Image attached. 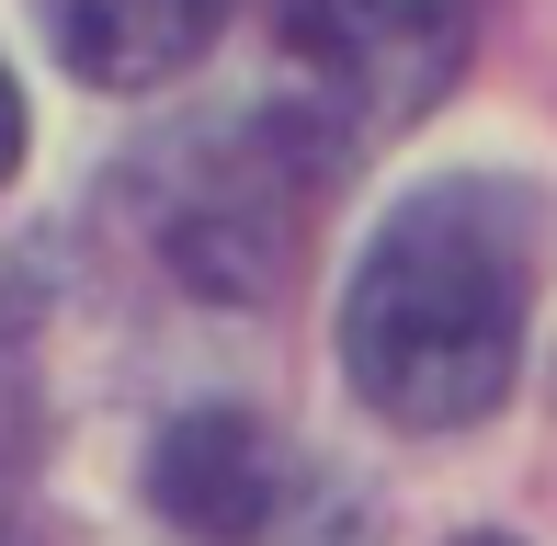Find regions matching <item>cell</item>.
Wrapping results in <instances>:
<instances>
[{
    "label": "cell",
    "instance_id": "1",
    "mask_svg": "<svg viewBox=\"0 0 557 546\" xmlns=\"http://www.w3.org/2000/svg\"><path fill=\"white\" fill-rule=\"evenodd\" d=\"M523 308H535V206L490 171L421 183L387 206L342 285V364L375 421L467 433L523 376Z\"/></svg>",
    "mask_w": 557,
    "mask_h": 546
},
{
    "label": "cell",
    "instance_id": "2",
    "mask_svg": "<svg viewBox=\"0 0 557 546\" xmlns=\"http://www.w3.org/2000/svg\"><path fill=\"white\" fill-rule=\"evenodd\" d=\"M285 46L342 137H398L467 69V0H285Z\"/></svg>",
    "mask_w": 557,
    "mask_h": 546
},
{
    "label": "cell",
    "instance_id": "3",
    "mask_svg": "<svg viewBox=\"0 0 557 546\" xmlns=\"http://www.w3.org/2000/svg\"><path fill=\"white\" fill-rule=\"evenodd\" d=\"M148 501L194 546H273V524L296 501V467L250 410H183L148 456Z\"/></svg>",
    "mask_w": 557,
    "mask_h": 546
},
{
    "label": "cell",
    "instance_id": "4",
    "mask_svg": "<svg viewBox=\"0 0 557 546\" xmlns=\"http://www.w3.org/2000/svg\"><path fill=\"white\" fill-rule=\"evenodd\" d=\"M227 0H46V35L91 91H160L216 46Z\"/></svg>",
    "mask_w": 557,
    "mask_h": 546
},
{
    "label": "cell",
    "instance_id": "5",
    "mask_svg": "<svg viewBox=\"0 0 557 546\" xmlns=\"http://www.w3.org/2000/svg\"><path fill=\"white\" fill-rule=\"evenodd\" d=\"M23 171V91H12V69H0V183Z\"/></svg>",
    "mask_w": 557,
    "mask_h": 546
},
{
    "label": "cell",
    "instance_id": "6",
    "mask_svg": "<svg viewBox=\"0 0 557 546\" xmlns=\"http://www.w3.org/2000/svg\"><path fill=\"white\" fill-rule=\"evenodd\" d=\"M467 546H512V535H467Z\"/></svg>",
    "mask_w": 557,
    "mask_h": 546
}]
</instances>
